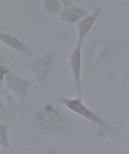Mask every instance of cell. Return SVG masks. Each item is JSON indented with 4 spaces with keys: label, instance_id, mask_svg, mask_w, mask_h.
Instances as JSON below:
<instances>
[{
    "label": "cell",
    "instance_id": "7a4b0ae2",
    "mask_svg": "<svg viewBox=\"0 0 129 154\" xmlns=\"http://www.w3.org/2000/svg\"><path fill=\"white\" fill-rule=\"evenodd\" d=\"M84 15V12L79 8L71 7L64 10L61 13L60 17L61 19L67 23L75 22Z\"/></svg>",
    "mask_w": 129,
    "mask_h": 154
},
{
    "label": "cell",
    "instance_id": "277c9868",
    "mask_svg": "<svg viewBox=\"0 0 129 154\" xmlns=\"http://www.w3.org/2000/svg\"><path fill=\"white\" fill-rule=\"evenodd\" d=\"M71 66L74 77L78 83L80 79V50L79 46L73 53L71 57Z\"/></svg>",
    "mask_w": 129,
    "mask_h": 154
},
{
    "label": "cell",
    "instance_id": "8992f818",
    "mask_svg": "<svg viewBox=\"0 0 129 154\" xmlns=\"http://www.w3.org/2000/svg\"><path fill=\"white\" fill-rule=\"evenodd\" d=\"M53 152H54V151H51V152H48V153H47V154H53Z\"/></svg>",
    "mask_w": 129,
    "mask_h": 154
},
{
    "label": "cell",
    "instance_id": "3957f363",
    "mask_svg": "<svg viewBox=\"0 0 129 154\" xmlns=\"http://www.w3.org/2000/svg\"><path fill=\"white\" fill-rule=\"evenodd\" d=\"M97 17V14H94L88 16L79 24V33L80 38H83L88 32L90 29L92 25L95 22V19Z\"/></svg>",
    "mask_w": 129,
    "mask_h": 154
},
{
    "label": "cell",
    "instance_id": "6da1fadb",
    "mask_svg": "<svg viewBox=\"0 0 129 154\" xmlns=\"http://www.w3.org/2000/svg\"><path fill=\"white\" fill-rule=\"evenodd\" d=\"M63 102L70 109L83 116L88 119L91 120L92 122H96L98 123H100L99 122L100 120L99 118H97L95 114L90 111L87 108H86L80 100H65Z\"/></svg>",
    "mask_w": 129,
    "mask_h": 154
},
{
    "label": "cell",
    "instance_id": "5b68a950",
    "mask_svg": "<svg viewBox=\"0 0 129 154\" xmlns=\"http://www.w3.org/2000/svg\"><path fill=\"white\" fill-rule=\"evenodd\" d=\"M3 39H4V42L5 43L12 48H15L16 49H18L19 48L21 50L24 46L23 43L20 42L17 39L8 35H4V37L2 36V40Z\"/></svg>",
    "mask_w": 129,
    "mask_h": 154
}]
</instances>
